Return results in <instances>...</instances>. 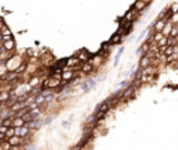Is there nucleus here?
<instances>
[{
  "instance_id": "f257e3e1",
  "label": "nucleus",
  "mask_w": 178,
  "mask_h": 150,
  "mask_svg": "<svg viewBox=\"0 0 178 150\" xmlns=\"http://www.w3.org/2000/svg\"><path fill=\"white\" fill-rule=\"evenodd\" d=\"M168 24V21L166 20V18H160V20H157L156 22H155V28H156V32L161 33L163 31H164V28H166V25Z\"/></svg>"
},
{
  "instance_id": "f03ea898",
  "label": "nucleus",
  "mask_w": 178,
  "mask_h": 150,
  "mask_svg": "<svg viewBox=\"0 0 178 150\" xmlns=\"http://www.w3.org/2000/svg\"><path fill=\"white\" fill-rule=\"evenodd\" d=\"M59 85H60V76L56 78V75L52 76V78H49L45 82V86H47V88H56V86H59Z\"/></svg>"
},
{
  "instance_id": "7ed1b4c3",
  "label": "nucleus",
  "mask_w": 178,
  "mask_h": 150,
  "mask_svg": "<svg viewBox=\"0 0 178 150\" xmlns=\"http://www.w3.org/2000/svg\"><path fill=\"white\" fill-rule=\"evenodd\" d=\"M1 47L3 49H6L7 52H13L14 50V39H11V40H7V42H1Z\"/></svg>"
},
{
  "instance_id": "20e7f679",
  "label": "nucleus",
  "mask_w": 178,
  "mask_h": 150,
  "mask_svg": "<svg viewBox=\"0 0 178 150\" xmlns=\"http://www.w3.org/2000/svg\"><path fill=\"white\" fill-rule=\"evenodd\" d=\"M1 36H13L11 32L9 31V28H7V25H6L4 20H1Z\"/></svg>"
},
{
  "instance_id": "39448f33",
  "label": "nucleus",
  "mask_w": 178,
  "mask_h": 150,
  "mask_svg": "<svg viewBox=\"0 0 178 150\" xmlns=\"http://www.w3.org/2000/svg\"><path fill=\"white\" fill-rule=\"evenodd\" d=\"M24 124H25L24 118H14V121H13V128H22Z\"/></svg>"
},
{
  "instance_id": "423d86ee",
  "label": "nucleus",
  "mask_w": 178,
  "mask_h": 150,
  "mask_svg": "<svg viewBox=\"0 0 178 150\" xmlns=\"http://www.w3.org/2000/svg\"><path fill=\"white\" fill-rule=\"evenodd\" d=\"M28 133V128L27 127H22V128H15V136L21 138V136H25Z\"/></svg>"
},
{
  "instance_id": "0eeeda50",
  "label": "nucleus",
  "mask_w": 178,
  "mask_h": 150,
  "mask_svg": "<svg viewBox=\"0 0 178 150\" xmlns=\"http://www.w3.org/2000/svg\"><path fill=\"white\" fill-rule=\"evenodd\" d=\"M132 93H134V85H129L125 90L123 92V97H124V99H129Z\"/></svg>"
},
{
  "instance_id": "6e6552de",
  "label": "nucleus",
  "mask_w": 178,
  "mask_h": 150,
  "mask_svg": "<svg viewBox=\"0 0 178 150\" xmlns=\"http://www.w3.org/2000/svg\"><path fill=\"white\" fill-rule=\"evenodd\" d=\"M121 36H123V35H121V32H120V31H117V32H115L114 35L110 38V43H111V44L118 43V42H120V39H121Z\"/></svg>"
},
{
  "instance_id": "1a4fd4ad",
  "label": "nucleus",
  "mask_w": 178,
  "mask_h": 150,
  "mask_svg": "<svg viewBox=\"0 0 178 150\" xmlns=\"http://www.w3.org/2000/svg\"><path fill=\"white\" fill-rule=\"evenodd\" d=\"M149 64H150V58L149 57H142L141 58V68L142 70H146V68H149Z\"/></svg>"
},
{
  "instance_id": "9d476101",
  "label": "nucleus",
  "mask_w": 178,
  "mask_h": 150,
  "mask_svg": "<svg viewBox=\"0 0 178 150\" xmlns=\"http://www.w3.org/2000/svg\"><path fill=\"white\" fill-rule=\"evenodd\" d=\"M13 121H14V118H6V119H1V127L13 128Z\"/></svg>"
},
{
  "instance_id": "9b49d317",
  "label": "nucleus",
  "mask_w": 178,
  "mask_h": 150,
  "mask_svg": "<svg viewBox=\"0 0 178 150\" xmlns=\"http://www.w3.org/2000/svg\"><path fill=\"white\" fill-rule=\"evenodd\" d=\"M131 28H132V21H129V22H125L124 25H123V35H128V33L131 32Z\"/></svg>"
},
{
  "instance_id": "f8f14e48",
  "label": "nucleus",
  "mask_w": 178,
  "mask_h": 150,
  "mask_svg": "<svg viewBox=\"0 0 178 150\" xmlns=\"http://www.w3.org/2000/svg\"><path fill=\"white\" fill-rule=\"evenodd\" d=\"M9 143H10L13 147H15V146H18V145L21 143V138H18V136H14V138L9 139Z\"/></svg>"
},
{
  "instance_id": "ddd939ff",
  "label": "nucleus",
  "mask_w": 178,
  "mask_h": 150,
  "mask_svg": "<svg viewBox=\"0 0 178 150\" xmlns=\"http://www.w3.org/2000/svg\"><path fill=\"white\" fill-rule=\"evenodd\" d=\"M173 28H174V27H171V24L168 22L167 25H166V28H164V31H163V35L168 38V36H170V33H171V31H173Z\"/></svg>"
},
{
  "instance_id": "4468645a",
  "label": "nucleus",
  "mask_w": 178,
  "mask_h": 150,
  "mask_svg": "<svg viewBox=\"0 0 178 150\" xmlns=\"http://www.w3.org/2000/svg\"><path fill=\"white\" fill-rule=\"evenodd\" d=\"M10 96H11V95H9L7 92H3V93H1V96H0V100H1L3 106H4V104H6V102H7V100L10 99Z\"/></svg>"
},
{
  "instance_id": "2eb2a0df",
  "label": "nucleus",
  "mask_w": 178,
  "mask_h": 150,
  "mask_svg": "<svg viewBox=\"0 0 178 150\" xmlns=\"http://www.w3.org/2000/svg\"><path fill=\"white\" fill-rule=\"evenodd\" d=\"M92 71V64L91 63H84L82 64V72H91Z\"/></svg>"
},
{
  "instance_id": "dca6fc26",
  "label": "nucleus",
  "mask_w": 178,
  "mask_h": 150,
  "mask_svg": "<svg viewBox=\"0 0 178 150\" xmlns=\"http://www.w3.org/2000/svg\"><path fill=\"white\" fill-rule=\"evenodd\" d=\"M123 52H124V47H120V49H118V52H117V54H115V57H114V64H115V65L118 64V60H120V56L123 54Z\"/></svg>"
},
{
  "instance_id": "f3484780",
  "label": "nucleus",
  "mask_w": 178,
  "mask_h": 150,
  "mask_svg": "<svg viewBox=\"0 0 178 150\" xmlns=\"http://www.w3.org/2000/svg\"><path fill=\"white\" fill-rule=\"evenodd\" d=\"M61 78H63L64 81H67V79H71V78H73V72H71V71H65V72H63V74H61Z\"/></svg>"
},
{
  "instance_id": "a211bd4d",
  "label": "nucleus",
  "mask_w": 178,
  "mask_h": 150,
  "mask_svg": "<svg viewBox=\"0 0 178 150\" xmlns=\"http://www.w3.org/2000/svg\"><path fill=\"white\" fill-rule=\"evenodd\" d=\"M42 102H46V100H45V95H38V96H36V100H35V103H36V104H41Z\"/></svg>"
},
{
  "instance_id": "6ab92c4d",
  "label": "nucleus",
  "mask_w": 178,
  "mask_h": 150,
  "mask_svg": "<svg viewBox=\"0 0 178 150\" xmlns=\"http://www.w3.org/2000/svg\"><path fill=\"white\" fill-rule=\"evenodd\" d=\"M143 6H145V1H136L135 4H134V7H135L136 10H141Z\"/></svg>"
},
{
  "instance_id": "aec40b11",
  "label": "nucleus",
  "mask_w": 178,
  "mask_h": 150,
  "mask_svg": "<svg viewBox=\"0 0 178 150\" xmlns=\"http://www.w3.org/2000/svg\"><path fill=\"white\" fill-rule=\"evenodd\" d=\"M167 42H168V39H167V38H163V39H161L160 42H157V46H160V47H166L164 44H166Z\"/></svg>"
},
{
  "instance_id": "412c9836",
  "label": "nucleus",
  "mask_w": 178,
  "mask_h": 150,
  "mask_svg": "<svg viewBox=\"0 0 178 150\" xmlns=\"http://www.w3.org/2000/svg\"><path fill=\"white\" fill-rule=\"evenodd\" d=\"M168 42H167V46H175V42H177V39L175 38H167Z\"/></svg>"
},
{
  "instance_id": "4be33fe9",
  "label": "nucleus",
  "mask_w": 178,
  "mask_h": 150,
  "mask_svg": "<svg viewBox=\"0 0 178 150\" xmlns=\"http://www.w3.org/2000/svg\"><path fill=\"white\" fill-rule=\"evenodd\" d=\"M53 99H54V95H53V93H46V95H45V100H46V102H50Z\"/></svg>"
},
{
  "instance_id": "5701e85b",
  "label": "nucleus",
  "mask_w": 178,
  "mask_h": 150,
  "mask_svg": "<svg viewBox=\"0 0 178 150\" xmlns=\"http://www.w3.org/2000/svg\"><path fill=\"white\" fill-rule=\"evenodd\" d=\"M177 35H178V28H173V31H171V33H170L168 38H175Z\"/></svg>"
},
{
  "instance_id": "b1692460",
  "label": "nucleus",
  "mask_w": 178,
  "mask_h": 150,
  "mask_svg": "<svg viewBox=\"0 0 178 150\" xmlns=\"http://www.w3.org/2000/svg\"><path fill=\"white\" fill-rule=\"evenodd\" d=\"M78 58H79V61H85V60H86V52L82 50V52H81V56H79Z\"/></svg>"
},
{
  "instance_id": "393cba45",
  "label": "nucleus",
  "mask_w": 178,
  "mask_h": 150,
  "mask_svg": "<svg viewBox=\"0 0 178 150\" xmlns=\"http://www.w3.org/2000/svg\"><path fill=\"white\" fill-rule=\"evenodd\" d=\"M75 63H79V58H68V65H74Z\"/></svg>"
},
{
  "instance_id": "a878e982",
  "label": "nucleus",
  "mask_w": 178,
  "mask_h": 150,
  "mask_svg": "<svg viewBox=\"0 0 178 150\" xmlns=\"http://www.w3.org/2000/svg\"><path fill=\"white\" fill-rule=\"evenodd\" d=\"M86 84H88V86H89V88L92 89V88H95V79H89V81H88Z\"/></svg>"
},
{
  "instance_id": "bb28decb",
  "label": "nucleus",
  "mask_w": 178,
  "mask_h": 150,
  "mask_svg": "<svg viewBox=\"0 0 178 150\" xmlns=\"http://www.w3.org/2000/svg\"><path fill=\"white\" fill-rule=\"evenodd\" d=\"M170 10H171V13H173V14L178 13V4H174V6H173V7H171Z\"/></svg>"
},
{
  "instance_id": "cd10ccee",
  "label": "nucleus",
  "mask_w": 178,
  "mask_h": 150,
  "mask_svg": "<svg viewBox=\"0 0 178 150\" xmlns=\"http://www.w3.org/2000/svg\"><path fill=\"white\" fill-rule=\"evenodd\" d=\"M81 88H82V90H88V88H89V86H88V84L85 82V84H82V86H81Z\"/></svg>"
}]
</instances>
